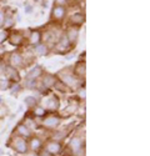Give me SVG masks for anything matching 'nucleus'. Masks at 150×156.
I'll return each mask as SVG.
<instances>
[{
    "instance_id": "nucleus-20",
    "label": "nucleus",
    "mask_w": 150,
    "mask_h": 156,
    "mask_svg": "<svg viewBox=\"0 0 150 156\" xmlns=\"http://www.w3.org/2000/svg\"><path fill=\"white\" fill-rule=\"evenodd\" d=\"M15 23H16V21H15V18H14V12L6 10V16H5V21H4V27H3V29L10 30V29L15 25Z\"/></svg>"
},
{
    "instance_id": "nucleus-23",
    "label": "nucleus",
    "mask_w": 150,
    "mask_h": 156,
    "mask_svg": "<svg viewBox=\"0 0 150 156\" xmlns=\"http://www.w3.org/2000/svg\"><path fill=\"white\" fill-rule=\"evenodd\" d=\"M24 104H25V106H28L29 109H33L38 105V104H40V100L35 96H27L24 99Z\"/></svg>"
},
{
    "instance_id": "nucleus-11",
    "label": "nucleus",
    "mask_w": 150,
    "mask_h": 156,
    "mask_svg": "<svg viewBox=\"0 0 150 156\" xmlns=\"http://www.w3.org/2000/svg\"><path fill=\"white\" fill-rule=\"evenodd\" d=\"M45 105L44 108L46 109V111H50V112H55L59 110L60 108V100L56 95H50L48 98H45Z\"/></svg>"
},
{
    "instance_id": "nucleus-18",
    "label": "nucleus",
    "mask_w": 150,
    "mask_h": 156,
    "mask_svg": "<svg viewBox=\"0 0 150 156\" xmlns=\"http://www.w3.org/2000/svg\"><path fill=\"white\" fill-rule=\"evenodd\" d=\"M15 131H16V135H18V136H21V137H25V139H29V137H31V136L34 135L31 130H30L27 125H25L24 122H19V124L16 125Z\"/></svg>"
},
{
    "instance_id": "nucleus-16",
    "label": "nucleus",
    "mask_w": 150,
    "mask_h": 156,
    "mask_svg": "<svg viewBox=\"0 0 150 156\" xmlns=\"http://www.w3.org/2000/svg\"><path fill=\"white\" fill-rule=\"evenodd\" d=\"M64 33L68 36V39H69V41L71 43V45H75L78 43V39H79V35H80V30H79L78 27H71V25H69L68 29Z\"/></svg>"
},
{
    "instance_id": "nucleus-24",
    "label": "nucleus",
    "mask_w": 150,
    "mask_h": 156,
    "mask_svg": "<svg viewBox=\"0 0 150 156\" xmlns=\"http://www.w3.org/2000/svg\"><path fill=\"white\" fill-rule=\"evenodd\" d=\"M36 83H38V79H28V80L24 79V85H21V86L28 90H35Z\"/></svg>"
},
{
    "instance_id": "nucleus-32",
    "label": "nucleus",
    "mask_w": 150,
    "mask_h": 156,
    "mask_svg": "<svg viewBox=\"0 0 150 156\" xmlns=\"http://www.w3.org/2000/svg\"><path fill=\"white\" fill-rule=\"evenodd\" d=\"M24 12L27 15H30V14H33L34 12V6L31 5V4H24Z\"/></svg>"
},
{
    "instance_id": "nucleus-19",
    "label": "nucleus",
    "mask_w": 150,
    "mask_h": 156,
    "mask_svg": "<svg viewBox=\"0 0 150 156\" xmlns=\"http://www.w3.org/2000/svg\"><path fill=\"white\" fill-rule=\"evenodd\" d=\"M73 73L77 75L79 79L83 80V77L85 76V61L84 60H79L77 64H75V66L73 69Z\"/></svg>"
},
{
    "instance_id": "nucleus-14",
    "label": "nucleus",
    "mask_w": 150,
    "mask_h": 156,
    "mask_svg": "<svg viewBox=\"0 0 150 156\" xmlns=\"http://www.w3.org/2000/svg\"><path fill=\"white\" fill-rule=\"evenodd\" d=\"M41 41H43V33L40 30H30L27 37V43L30 46H35L36 44H39Z\"/></svg>"
},
{
    "instance_id": "nucleus-35",
    "label": "nucleus",
    "mask_w": 150,
    "mask_h": 156,
    "mask_svg": "<svg viewBox=\"0 0 150 156\" xmlns=\"http://www.w3.org/2000/svg\"><path fill=\"white\" fill-rule=\"evenodd\" d=\"M5 48H3V45H0V56H3L4 54H5Z\"/></svg>"
},
{
    "instance_id": "nucleus-22",
    "label": "nucleus",
    "mask_w": 150,
    "mask_h": 156,
    "mask_svg": "<svg viewBox=\"0 0 150 156\" xmlns=\"http://www.w3.org/2000/svg\"><path fill=\"white\" fill-rule=\"evenodd\" d=\"M68 135V131L64 129V130H60V129H55L54 133L52 134V139L55 140V141H61L62 139H65Z\"/></svg>"
},
{
    "instance_id": "nucleus-28",
    "label": "nucleus",
    "mask_w": 150,
    "mask_h": 156,
    "mask_svg": "<svg viewBox=\"0 0 150 156\" xmlns=\"http://www.w3.org/2000/svg\"><path fill=\"white\" fill-rule=\"evenodd\" d=\"M77 96H78L79 100H84L86 98V91H85V87L83 85L77 89Z\"/></svg>"
},
{
    "instance_id": "nucleus-2",
    "label": "nucleus",
    "mask_w": 150,
    "mask_h": 156,
    "mask_svg": "<svg viewBox=\"0 0 150 156\" xmlns=\"http://www.w3.org/2000/svg\"><path fill=\"white\" fill-rule=\"evenodd\" d=\"M85 142L83 135H74L68 142V150L73 156H84Z\"/></svg>"
},
{
    "instance_id": "nucleus-34",
    "label": "nucleus",
    "mask_w": 150,
    "mask_h": 156,
    "mask_svg": "<svg viewBox=\"0 0 150 156\" xmlns=\"http://www.w3.org/2000/svg\"><path fill=\"white\" fill-rule=\"evenodd\" d=\"M38 156H53V155H50L46 150H44V149H41L39 152H38Z\"/></svg>"
},
{
    "instance_id": "nucleus-40",
    "label": "nucleus",
    "mask_w": 150,
    "mask_h": 156,
    "mask_svg": "<svg viewBox=\"0 0 150 156\" xmlns=\"http://www.w3.org/2000/svg\"><path fill=\"white\" fill-rule=\"evenodd\" d=\"M34 2H36V3H40V2H41V0H34Z\"/></svg>"
},
{
    "instance_id": "nucleus-37",
    "label": "nucleus",
    "mask_w": 150,
    "mask_h": 156,
    "mask_svg": "<svg viewBox=\"0 0 150 156\" xmlns=\"http://www.w3.org/2000/svg\"><path fill=\"white\" fill-rule=\"evenodd\" d=\"M23 110H24V106H23V105H20V106H19V109H18V112H21Z\"/></svg>"
},
{
    "instance_id": "nucleus-8",
    "label": "nucleus",
    "mask_w": 150,
    "mask_h": 156,
    "mask_svg": "<svg viewBox=\"0 0 150 156\" xmlns=\"http://www.w3.org/2000/svg\"><path fill=\"white\" fill-rule=\"evenodd\" d=\"M56 80H58L56 75L50 74V73H44V74L40 76L39 83L41 84V86L44 87L45 91H48V90L53 89V86H54V84L56 83Z\"/></svg>"
},
{
    "instance_id": "nucleus-10",
    "label": "nucleus",
    "mask_w": 150,
    "mask_h": 156,
    "mask_svg": "<svg viewBox=\"0 0 150 156\" xmlns=\"http://www.w3.org/2000/svg\"><path fill=\"white\" fill-rule=\"evenodd\" d=\"M43 145H44V140L40 136H38V135H33L28 140V146H29V151L30 152L38 154L43 149Z\"/></svg>"
},
{
    "instance_id": "nucleus-27",
    "label": "nucleus",
    "mask_w": 150,
    "mask_h": 156,
    "mask_svg": "<svg viewBox=\"0 0 150 156\" xmlns=\"http://www.w3.org/2000/svg\"><path fill=\"white\" fill-rule=\"evenodd\" d=\"M53 89H54V90H58V91H60V93H66L68 90H69V89H68V87H66L64 84H62V83H61L59 79H58V80H56V83L54 84Z\"/></svg>"
},
{
    "instance_id": "nucleus-31",
    "label": "nucleus",
    "mask_w": 150,
    "mask_h": 156,
    "mask_svg": "<svg viewBox=\"0 0 150 156\" xmlns=\"http://www.w3.org/2000/svg\"><path fill=\"white\" fill-rule=\"evenodd\" d=\"M5 16H6V9L0 8V29H3V27H4Z\"/></svg>"
},
{
    "instance_id": "nucleus-1",
    "label": "nucleus",
    "mask_w": 150,
    "mask_h": 156,
    "mask_svg": "<svg viewBox=\"0 0 150 156\" xmlns=\"http://www.w3.org/2000/svg\"><path fill=\"white\" fill-rule=\"evenodd\" d=\"M56 77H58V79H59L62 84H64L68 89H71V90L78 89V87L81 86V84H83L81 79H79V77L73 73V69L70 70V68H66V69H62V70L58 71Z\"/></svg>"
},
{
    "instance_id": "nucleus-3",
    "label": "nucleus",
    "mask_w": 150,
    "mask_h": 156,
    "mask_svg": "<svg viewBox=\"0 0 150 156\" xmlns=\"http://www.w3.org/2000/svg\"><path fill=\"white\" fill-rule=\"evenodd\" d=\"M61 116L56 115V114H50V115H45L41 119L40 126L44 127L48 131H54L55 129H58L61 124Z\"/></svg>"
},
{
    "instance_id": "nucleus-25",
    "label": "nucleus",
    "mask_w": 150,
    "mask_h": 156,
    "mask_svg": "<svg viewBox=\"0 0 150 156\" xmlns=\"http://www.w3.org/2000/svg\"><path fill=\"white\" fill-rule=\"evenodd\" d=\"M21 90H23V86H21V84H20L19 81L11 83V85H10V93H11V95H16V94H19Z\"/></svg>"
},
{
    "instance_id": "nucleus-36",
    "label": "nucleus",
    "mask_w": 150,
    "mask_h": 156,
    "mask_svg": "<svg viewBox=\"0 0 150 156\" xmlns=\"http://www.w3.org/2000/svg\"><path fill=\"white\" fill-rule=\"evenodd\" d=\"M25 155H27V156H38V154H35V152H28V154H25Z\"/></svg>"
},
{
    "instance_id": "nucleus-5",
    "label": "nucleus",
    "mask_w": 150,
    "mask_h": 156,
    "mask_svg": "<svg viewBox=\"0 0 150 156\" xmlns=\"http://www.w3.org/2000/svg\"><path fill=\"white\" fill-rule=\"evenodd\" d=\"M8 65H10V66L15 68V69H20V68H24L27 66V64H25V60L23 58V54L20 53V51H11V53L9 54L8 56Z\"/></svg>"
},
{
    "instance_id": "nucleus-30",
    "label": "nucleus",
    "mask_w": 150,
    "mask_h": 156,
    "mask_svg": "<svg viewBox=\"0 0 150 156\" xmlns=\"http://www.w3.org/2000/svg\"><path fill=\"white\" fill-rule=\"evenodd\" d=\"M9 30H0V45H3L8 40Z\"/></svg>"
},
{
    "instance_id": "nucleus-21",
    "label": "nucleus",
    "mask_w": 150,
    "mask_h": 156,
    "mask_svg": "<svg viewBox=\"0 0 150 156\" xmlns=\"http://www.w3.org/2000/svg\"><path fill=\"white\" fill-rule=\"evenodd\" d=\"M31 114H33L34 118H36V119H43L44 116L48 114V111H46V109L44 106H41L40 104H38L35 108L31 109Z\"/></svg>"
},
{
    "instance_id": "nucleus-15",
    "label": "nucleus",
    "mask_w": 150,
    "mask_h": 156,
    "mask_svg": "<svg viewBox=\"0 0 150 156\" xmlns=\"http://www.w3.org/2000/svg\"><path fill=\"white\" fill-rule=\"evenodd\" d=\"M68 21H69V25H71V27H78V28L81 27V25L84 24V21H85L84 12H81V11L74 12V14H71L68 18Z\"/></svg>"
},
{
    "instance_id": "nucleus-26",
    "label": "nucleus",
    "mask_w": 150,
    "mask_h": 156,
    "mask_svg": "<svg viewBox=\"0 0 150 156\" xmlns=\"http://www.w3.org/2000/svg\"><path fill=\"white\" fill-rule=\"evenodd\" d=\"M3 76V75H2ZM12 81L8 80L6 77H0V90H3V91H5V90H9L10 89V85H11Z\"/></svg>"
},
{
    "instance_id": "nucleus-12",
    "label": "nucleus",
    "mask_w": 150,
    "mask_h": 156,
    "mask_svg": "<svg viewBox=\"0 0 150 156\" xmlns=\"http://www.w3.org/2000/svg\"><path fill=\"white\" fill-rule=\"evenodd\" d=\"M33 54L34 56H46L50 54V51H52V49H50V46L45 43H39L36 44L35 46H33Z\"/></svg>"
},
{
    "instance_id": "nucleus-13",
    "label": "nucleus",
    "mask_w": 150,
    "mask_h": 156,
    "mask_svg": "<svg viewBox=\"0 0 150 156\" xmlns=\"http://www.w3.org/2000/svg\"><path fill=\"white\" fill-rule=\"evenodd\" d=\"M3 76L6 77L8 80L15 83V81H19L20 80V75H19V70L10 66V65H6L5 69H4V73H3Z\"/></svg>"
},
{
    "instance_id": "nucleus-4",
    "label": "nucleus",
    "mask_w": 150,
    "mask_h": 156,
    "mask_svg": "<svg viewBox=\"0 0 150 156\" xmlns=\"http://www.w3.org/2000/svg\"><path fill=\"white\" fill-rule=\"evenodd\" d=\"M10 147L14 149L18 154H21V155H25L29 152V146H28V139L25 137H21V136H14L11 137L10 140Z\"/></svg>"
},
{
    "instance_id": "nucleus-38",
    "label": "nucleus",
    "mask_w": 150,
    "mask_h": 156,
    "mask_svg": "<svg viewBox=\"0 0 150 156\" xmlns=\"http://www.w3.org/2000/svg\"><path fill=\"white\" fill-rule=\"evenodd\" d=\"M2 104H3V98L0 96V105H2Z\"/></svg>"
},
{
    "instance_id": "nucleus-6",
    "label": "nucleus",
    "mask_w": 150,
    "mask_h": 156,
    "mask_svg": "<svg viewBox=\"0 0 150 156\" xmlns=\"http://www.w3.org/2000/svg\"><path fill=\"white\" fill-rule=\"evenodd\" d=\"M43 149L46 150L50 155H53V156H58L62 152V145H61V142L60 141H55L53 139H49L46 142L44 141V145H43Z\"/></svg>"
},
{
    "instance_id": "nucleus-7",
    "label": "nucleus",
    "mask_w": 150,
    "mask_h": 156,
    "mask_svg": "<svg viewBox=\"0 0 150 156\" xmlns=\"http://www.w3.org/2000/svg\"><path fill=\"white\" fill-rule=\"evenodd\" d=\"M68 15V6H62V5H56L54 4L52 9V20L55 23H61L64 21V19Z\"/></svg>"
},
{
    "instance_id": "nucleus-33",
    "label": "nucleus",
    "mask_w": 150,
    "mask_h": 156,
    "mask_svg": "<svg viewBox=\"0 0 150 156\" xmlns=\"http://www.w3.org/2000/svg\"><path fill=\"white\" fill-rule=\"evenodd\" d=\"M69 3H70V0H55V2H54V4L62 5V6H68Z\"/></svg>"
},
{
    "instance_id": "nucleus-39",
    "label": "nucleus",
    "mask_w": 150,
    "mask_h": 156,
    "mask_svg": "<svg viewBox=\"0 0 150 156\" xmlns=\"http://www.w3.org/2000/svg\"><path fill=\"white\" fill-rule=\"evenodd\" d=\"M3 152H4V151H3V149H0V155H2Z\"/></svg>"
},
{
    "instance_id": "nucleus-29",
    "label": "nucleus",
    "mask_w": 150,
    "mask_h": 156,
    "mask_svg": "<svg viewBox=\"0 0 150 156\" xmlns=\"http://www.w3.org/2000/svg\"><path fill=\"white\" fill-rule=\"evenodd\" d=\"M77 110H78V102H77V104H75V102H71L70 105H69V106L65 109V111H66V114H68V115L74 114V112L77 111Z\"/></svg>"
},
{
    "instance_id": "nucleus-17",
    "label": "nucleus",
    "mask_w": 150,
    "mask_h": 156,
    "mask_svg": "<svg viewBox=\"0 0 150 156\" xmlns=\"http://www.w3.org/2000/svg\"><path fill=\"white\" fill-rule=\"evenodd\" d=\"M44 74V69L43 66H40V65H35V66H33L27 74H25V80L28 79H40V76Z\"/></svg>"
},
{
    "instance_id": "nucleus-9",
    "label": "nucleus",
    "mask_w": 150,
    "mask_h": 156,
    "mask_svg": "<svg viewBox=\"0 0 150 156\" xmlns=\"http://www.w3.org/2000/svg\"><path fill=\"white\" fill-rule=\"evenodd\" d=\"M8 41L14 45V46H21L24 45V43H27V39L24 37L21 31H14V30H9V35H8Z\"/></svg>"
}]
</instances>
